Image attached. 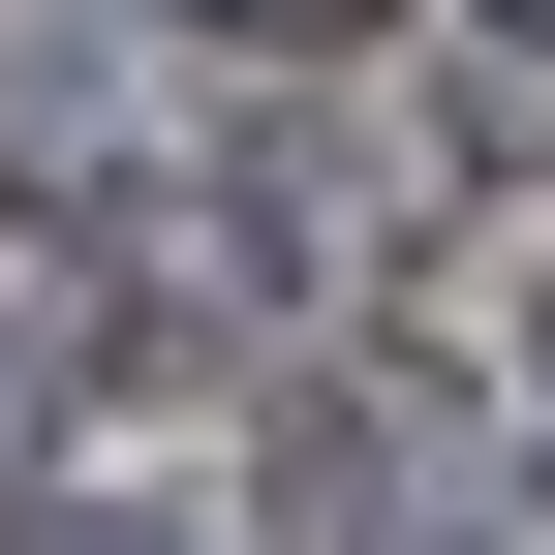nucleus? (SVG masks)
<instances>
[{
  "label": "nucleus",
  "instance_id": "nucleus-1",
  "mask_svg": "<svg viewBox=\"0 0 555 555\" xmlns=\"http://www.w3.org/2000/svg\"><path fill=\"white\" fill-rule=\"evenodd\" d=\"M309 525H339V555H494V494H433L401 401H339V433H309Z\"/></svg>",
  "mask_w": 555,
  "mask_h": 555
},
{
  "label": "nucleus",
  "instance_id": "nucleus-2",
  "mask_svg": "<svg viewBox=\"0 0 555 555\" xmlns=\"http://www.w3.org/2000/svg\"><path fill=\"white\" fill-rule=\"evenodd\" d=\"M0 185H124V93H93V31H0Z\"/></svg>",
  "mask_w": 555,
  "mask_h": 555
},
{
  "label": "nucleus",
  "instance_id": "nucleus-3",
  "mask_svg": "<svg viewBox=\"0 0 555 555\" xmlns=\"http://www.w3.org/2000/svg\"><path fill=\"white\" fill-rule=\"evenodd\" d=\"M185 31H247V62H339V31H371V0H185Z\"/></svg>",
  "mask_w": 555,
  "mask_h": 555
},
{
  "label": "nucleus",
  "instance_id": "nucleus-4",
  "mask_svg": "<svg viewBox=\"0 0 555 555\" xmlns=\"http://www.w3.org/2000/svg\"><path fill=\"white\" fill-rule=\"evenodd\" d=\"M0 555H185V525H124V494H31V525H0Z\"/></svg>",
  "mask_w": 555,
  "mask_h": 555
},
{
  "label": "nucleus",
  "instance_id": "nucleus-5",
  "mask_svg": "<svg viewBox=\"0 0 555 555\" xmlns=\"http://www.w3.org/2000/svg\"><path fill=\"white\" fill-rule=\"evenodd\" d=\"M494 93H525V124H555V0H494Z\"/></svg>",
  "mask_w": 555,
  "mask_h": 555
},
{
  "label": "nucleus",
  "instance_id": "nucleus-6",
  "mask_svg": "<svg viewBox=\"0 0 555 555\" xmlns=\"http://www.w3.org/2000/svg\"><path fill=\"white\" fill-rule=\"evenodd\" d=\"M0 433H31V309H0Z\"/></svg>",
  "mask_w": 555,
  "mask_h": 555
},
{
  "label": "nucleus",
  "instance_id": "nucleus-7",
  "mask_svg": "<svg viewBox=\"0 0 555 555\" xmlns=\"http://www.w3.org/2000/svg\"><path fill=\"white\" fill-rule=\"evenodd\" d=\"M525 433H555V309H525Z\"/></svg>",
  "mask_w": 555,
  "mask_h": 555
}]
</instances>
